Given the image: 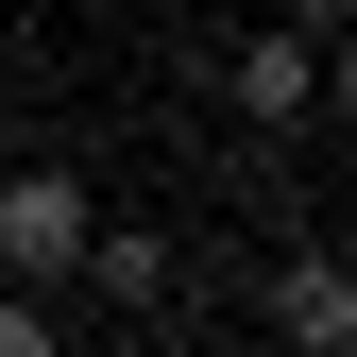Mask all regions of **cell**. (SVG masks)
Returning a JSON list of instances; mask_svg holds the SVG:
<instances>
[{"instance_id": "obj_3", "label": "cell", "mask_w": 357, "mask_h": 357, "mask_svg": "<svg viewBox=\"0 0 357 357\" xmlns=\"http://www.w3.org/2000/svg\"><path fill=\"white\" fill-rule=\"evenodd\" d=\"M221 85H238V119H306V102H324V52H306V34H255Z\"/></svg>"}, {"instance_id": "obj_2", "label": "cell", "mask_w": 357, "mask_h": 357, "mask_svg": "<svg viewBox=\"0 0 357 357\" xmlns=\"http://www.w3.org/2000/svg\"><path fill=\"white\" fill-rule=\"evenodd\" d=\"M273 340L289 357H340L357 340V273H340V255H289V273H273Z\"/></svg>"}, {"instance_id": "obj_4", "label": "cell", "mask_w": 357, "mask_h": 357, "mask_svg": "<svg viewBox=\"0 0 357 357\" xmlns=\"http://www.w3.org/2000/svg\"><path fill=\"white\" fill-rule=\"evenodd\" d=\"M85 273H102V306H170V238L102 221V238H85Z\"/></svg>"}, {"instance_id": "obj_5", "label": "cell", "mask_w": 357, "mask_h": 357, "mask_svg": "<svg viewBox=\"0 0 357 357\" xmlns=\"http://www.w3.org/2000/svg\"><path fill=\"white\" fill-rule=\"evenodd\" d=\"M0 357H68V340H52V306H34V289H0Z\"/></svg>"}, {"instance_id": "obj_6", "label": "cell", "mask_w": 357, "mask_h": 357, "mask_svg": "<svg viewBox=\"0 0 357 357\" xmlns=\"http://www.w3.org/2000/svg\"><path fill=\"white\" fill-rule=\"evenodd\" d=\"M324 17H340V0H289V17H273V34H306V52H324Z\"/></svg>"}, {"instance_id": "obj_1", "label": "cell", "mask_w": 357, "mask_h": 357, "mask_svg": "<svg viewBox=\"0 0 357 357\" xmlns=\"http://www.w3.org/2000/svg\"><path fill=\"white\" fill-rule=\"evenodd\" d=\"M85 188L68 170H0V289H52V273H85Z\"/></svg>"}]
</instances>
